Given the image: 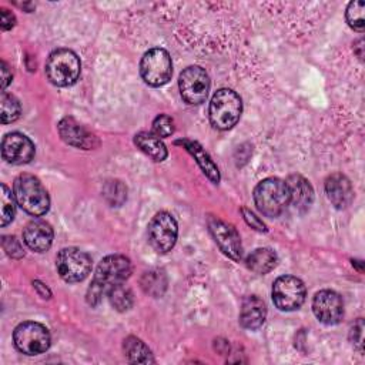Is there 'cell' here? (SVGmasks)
<instances>
[{
	"instance_id": "3957f363",
	"label": "cell",
	"mask_w": 365,
	"mask_h": 365,
	"mask_svg": "<svg viewBox=\"0 0 365 365\" xmlns=\"http://www.w3.org/2000/svg\"><path fill=\"white\" fill-rule=\"evenodd\" d=\"M254 202L262 215L278 217L289 204V191L285 181L269 177L258 182L254 190Z\"/></svg>"
},
{
	"instance_id": "4fadbf2b",
	"label": "cell",
	"mask_w": 365,
	"mask_h": 365,
	"mask_svg": "<svg viewBox=\"0 0 365 365\" xmlns=\"http://www.w3.org/2000/svg\"><path fill=\"white\" fill-rule=\"evenodd\" d=\"M312 311L319 322L325 325H335L344 317L342 298L335 291H319L312 299Z\"/></svg>"
},
{
	"instance_id": "f546056e",
	"label": "cell",
	"mask_w": 365,
	"mask_h": 365,
	"mask_svg": "<svg viewBox=\"0 0 365 365\" xmlns=\"http://www.w3.org/2000/svg\"><path fill=\"white\" fill-rule=\"evenodd\" d=\"M153 131L157 137L165 138L174 133V121L170 115L160 114L153 121Z\"/></svg>"
},
{
	"instance_id": "1f68e13d",
	"label": "cell",
	"mask_w": 365,
	"mask_h": 365,
	"mask_svg": "<svg viewBox=\"0 0 365 365\" xmlns=\"http://www.w3.org/2000/svg\"><path fill=\"white\" fill-rule=\"evenodd\" d=\"M241 212H242V215H244V220L247 221V224L248 225H251L252 228H255V230H258V231H265V225H264V222L254 214V212H251L250 210H247V208H242L241 210Z\"/></svg>"
},
{
	"instance_id": "603a6c76",
	"label": "cell",
	"mask_w": 365,
	"mask_h": 365,
	"mask_svg": "<svg viewBox=\"0 0 365 365\" xmlns=\"http://www.w3.org/2000/svg\"><path fill=\"white\" fill-rule=\"evenodd\" d=\"M124 354L133 364H150L154 362L150 348L137 336H128L124 339Z\"/></svg>"
},
{
	"instance_id": "5b68a950",
	"label": "cell",
	"mask_w": 365,
	"mask_h": 365,
	"mask_svg": "<svg viewBox=\"0 0 365 365\" xmlns=\"http://www.w3.org/2000/svg\"><path fill=\"white\" fill-rule=\"evenodd\" d=\"M80 58L68 48H57L51 51L46 61V76L58 87L74 84L80 76Z\"/></svg>"
},
{
	"instance_id": "e0dca14e",
	"label": "cell",
	"mask_w": 365,
	"mask_h": 365,
	"mask_svg": "<svg viewBox=\"0 0 365 365\" xmlns=\"http://www.w3.org/2000/svg\"><path fill=\"white\" fill-rule=\"evenodd\" d=\"M325 192L335 208H345L354 198V190L349 180L342 174H332L325 181Z\"/></svg>"
},
{
	"instance_id": "ba28073f",
	"label": "cell",
	"mask_w": 365,
	"mask_h": 365,
	"mask_svg": "<svg viewBox=\"0 0 365 365\" xmlns=\"http://www.w3.org/2000/svg\"><path fill=\"white\" fill-rule=\"evenodd\" d=\"M56 268L66 282H78L88 275L91 269V258L87 252L78 248H63L56 258Z\"/></svg>"
},
{
	"instance_id": "ac0fdd59",
	"label": "cell",
	"mask_w": 365,
	"mask_h": 365,
	"mask_svg": "<svg viewBox=\"0 0 365 365\" xmlns=\"http://www.w3.org/2000/svg\"><path fill=\"white\" fill-rule=\"evenodd\" d=\"M267 317V307L265 302L257 297L250 295L242 301L241 311H240V322L247 329H257L259 328Z\"/></svg>"
},
{
	"instance_id": "8992f818",
	"label": "cell",
	"mask_w": 365,
	"mask_h": 365,
	"mask_svg": "<svg viewBox=\"0 0 365 365\" xmlns=\"http://www.w3.org/2000/svg\"><path fill=\"white\" fill-rule=\"evenodd\" d=\"M140 74L143 80L153 87L168 83L173 74V63L168 51L160 47L145 51L140 61Z\"/></svg>"
},
{
	"instance_id": "44dd1931",
	"label": "cell",
	"mask_w": 365,
	"mask_h": 365,
	"mask_svg": "<svg viewBox=\"0 0 365 365\" xmlns=\"http://www.w3.org/2000/svg\"><path fill=\"white\" fill-rule=\"evenodd\" d=\"M134 144L145 153L148 157H151L154 161H164L167 158V148L160 137H157L154 133L141 131L134 135Z\"/></svg>"
},
{
	"instance_id": "4316f807",
	"label": "cell",
	"mask_w": 365,
	"mask_h": 365,
	"mask_svg": "<svg viewBox=\"0 0 365 365\" xmlns=\"http://www.w3.org/2000/svg\"><path fill=\"white\" fill-rule=\"evenodd\" d=\"M107 295H108L111 305L117 311H127L133 305V292L124 284L114 287Z\"/></svg>"
},
{
	"instance_id": "30bf717a",
	"label": "cell",
	"mask_w": 365,
	"mask_h": 365,
	"mask_svg": "<svg viewBox=\"0 0 365 365\" xmlns=\"http://www.w3.org/2000/svg\"><path fill=\"white\" fill-rule=\"evenodd\" d=\"M304 282L292 275L278 277L272 285V301L281 311H295L305 301Z\"/></svg>"
},
{
	"instance_id": "7402d4cb",
	"label": "cell",
	"mask_w": 365,
	"mask_h": 365,
	"mask_svg": "<svg viewBox=\"0 0 365 365\" xmlns=\"http://www.w3.org/2000/svg\"><path fill=\"white\" fill-rule=\"evenodd\" d=\"M277 254L271 248H257L245 259L247 267L255 274H267L277 265Z\"/></svg>"
},
{
	"instance_id": "4dcf8cb0",
	"label": "cell",
	"mask_w": 365,
	"mask_h": 365,
	"mask_svg": "<svg viewBox=\"0 0 365 365\" xmlns=\"http://www.w3.org/2000/svg\"><path fill=\"white\" fill-rule=\"evenodd\" d=\"M3 248L6 251V254L11 258H21L24 257V251L21 244L19 242V240L16 237L11 235H6L3 237Z\"/></svg>"
},
{
	"instance_id": "f1b7e54d",
	"label": "cell",
	"mask_w": 365,
	"mask_h": 365,
	"mask_svg": "<svg viewBox=\"0 0 365 365\" xmlns=\"http://www.w3.org/2000/svg\"><path fill=\"white\" fill-rule=\"evenodd\" d=\"M104 195L113 205H120L127 197V190L120 181H111L104 188Z\"/></svg>"
},
{
	"instance_id": "e575fe53",
	"label": "cell",
	"mask_w": 365,
	"mask_h": 365,
	"mask_svg": "<svg viewBox=\"0 0 365 365\" xmlns=\"http://www.w3.org/2000/svg\"><path fill=\"white\" fill-rule=\"evenodd\" d=\"M11 71H9V67L6 66V63H1V87L3 90L7 87V84L11 81Z\"/></svg>"
},
{
	"instance_id": "83f0119b",
	"label": "cell",
	"mask_w": 365,
	"mask_h": 365,
	"mask_svg": "<svg viewBox=\"0 0 365 365\" xmlns=\"http://www.w3.org/2000/svg\"><path fill=\"white\" fill-rule=\"evenodd\" d=\"M364 10H365L364 1H351L346 7V13H345L349 27L359 33L364 30V26H365Z\"/></svg>"
},
{
	"instance_id": "2e32d148",
	"label": "cell",
	"mask_w": 365,
	"mask_h": 365,
	"mask_svg": "<svg viewBox=\"0 0 365 365\" xmlns=\"http://www.w3.org/2000/svg\"><path fill=\"white\" fill-rule=\"evenodd\" d=\"M53 228L44 220H33L23 230L24 244L36 252H44L51 247Z\"/></svg>"
},
{
	"instance_id": "836d02e7",
	"label": "cell",
	"mask_w": 365,
	"mask_h": 365,
	"mask_svg": "<svg viewBox=\"0 0 365 365\" xmlns=\"http://www.w3.org/2000/svg\"><path fill=\"white\" fill-rule=\"evenodd\" d=\"M16 24V17L7 9H1V29L10 30Z\"/></svg>"
},
{
	"instance_id": "d6a6232c",
	"label": "cell",
	"mask_w": 365,
	"mask_h": 365,
	"mask_svg": "<svg viewBox=\"0 0 365 365\" xmlns=\"http://www.w3.org/2000/svg\"><path fill=\"white\" fill-rule=\"evenodd\" d=\"M362 329H364V322L359 318L356 324H354L352 329H351V335H352V344L358 346V349L362 352Z\"/></svg>"
},
{
	"instance_id": "d590c367",
	"label": "cell",
	"mask_w": 365,
	"mask_h": 365,
	"mask_svg": "<svg viewBox=\"0 0 365 365\" xmlns=\"http://www.w3.org/2000/svg\"><path fill=\"white\" fill-rule=\"evenodd\" d=\"M34 287L38 289V292H40V295L43 297V298H50V291L46 288V287H43L41 289H40V287H41V284L38 282V281H34Z\"/></svg>"
},
{
	"instance_id": "7c38bea8",
	"label": "cell",
	"mask_w": 365,
	"mask_h": 365,
	"mask_svg": "<svg viewBox=\"0 0 365 365\" xmlns=\"http://www.w3.org/2000/svg\"><path fill=\"white\" fill-rule=\"evenodd\" d=\"M207 224L212 238L215 240L221 251L234 261H240L242 257V245L237 230L231 224L217 217H210Z\"/></svg>"
},
{
	"instance_id": "6da1fadb",
	"label": "cell",
	"mask_w": 365,
	"mask_h": 365,
	"mask_svg": "<svg viewBox=\"0 0 365 365\" xmlns=\"http://www.w3.org/2000/svg\"><path fill=\"white\" fill-rule=\"evenodd\" d=\"M131 274V262L124 255H108L103 258L94 272L87 289V302L97 305L114 287L124 284Z\"/></svg>"
},
{
	"instance_id": "8fae6325",
	"label": "cell",
	"mask_w": 365,
	"mask_h": 365,
	"mask_svg": "<svg viewBox=\"0 0 365 365\" xmlns=\"http://www.w3.org/2000/svg\"><path fill=\"white\" fill-rule=\"evenodd\" d=\"M178 235V227L174 217L167 212L161 211L153 217L148 224V241L150 245L161 254L171 251L175 245Z\"/></svg>"
},
{
	"instance_id": "7a4b0ae2",
	"label": "cell",
	"mask_w": 365,
	"mask_h": 365,
	"mask_svg": "<svg viewBox=\"0 0 365 365\" xmlns=\"http://www.w3.org/2000/svg\"><path fill=\"white\" fill-rule=\"evenodd\" d=\"M13 194L17 205L33 217L44 215L50 208V198L46 188L31 174H20L14 180Z\"/></svg>"
},
{
	"instance_id": "d4e9b609",
	"label": "cell",
	"mask_w": 365,
	"mask_h": 365,
	"mask_svg": "<svg viewBox=\"0 0 365 365\" xmlns=\"http://www.w3.org/2000/svg\"><path fill=\"white\" fill-rule=\"evenodd\" d=\"M0 111H1V123L3 124H9L16 121L20 117L21 113V106L19 103V100L7 93H1L0 97Z\"/></svg>"
},
{
	"instance_id": "5bb4252c",
	"label": "cell",
	"mask_w": 365,
	"mask_h": 365,
	"mask_svg": "<svg viewBox=\"0 0 365 365\" xmlns=\"http://www.w3.org/2000/svg\"><path fill=\"white\" fill-rule=\"evenodd\" d=\"M1 155L10 164H27L34 157V144L21 133H9L1 141Z\"/></svg>"
},
{
	"instance_id": "d6986e66",
	"label": "cell",
	"mask_w": 365,
	"mask_h": 365,
	"mask_svg": "<svg viewBox=\"0 0 365 365\" xmlns=\"http://www.w3.org/2000/svg\"><path fill=\"white\" fill-rule=\"evenodd\" d=\"M289 191V202L299 211H307L314 201V190L311 184L301 175H289L285 181Z\"/></svg>"
},
{
	"instance_id": "277c9868",
	"label": "cell",
	"mask_w": 365,
	"mask_h": 365,
	"mask_svg": "<svg viewBox=\"0 0 365 365\" xmlns=\"http://www.w3.org/2000/svg\"><path fill=\"white\" fill-rule=\"evenodd\" d=\"M241 111V98L235 91L230 88H221L215 91L210 101V121L218 130L232 128L238 123Z\"/></svg>"
},
{
	"instance_id": "484cf974",
	"label": "cell",
	"mask_w": 365,
	"mask_h": 365,
	"mask_svg": "<svg viewBox=\"0 0 365 365\" xmlns=\"http://www.w3.org/2000/svg\"><path fill=\"white\" fill-rule=\"evenodd\" d=\"M0 201H1V215H0V225L6 227L9 222L13 221L14 214H16V198L14 194L9 190L6 184H1V194H0Z\"/></svg>"
},
{
	"instance_id": "ffe728a7",
	"label": "cell",
	"mask_w": 365,
	"mask_h": 365,
	"mask_svg": "<svg viewBox=\"0 0 365 365\" xmlns=\"http://www.w3.org/2000/svg\"><path fill=\"white\" fill-rule=\"evenodd\" d=\"M177 144L184 145V148L195 158L197 164L200 165V168L202 170V173L214 182L217 184L220 181V171L217 164L212 161V158L208 155V153L197 143V141H191V140H181L177 141Z\"/></svg>"
},
{
	"instance_id": "9c48e42d",
	"label": "cell",
	"mask_w": 365,
	"mask_h": 365,
	"mask_svg": "<svg viewBox=\"0 0 365 365\" xmlns=\"http://www.w3.org/2000/svg\"><path fill=\"white\" fill-rule=\"evenodd\" d=\"M178 88L185 103L192 106L201 104L205 101L210 91V77L200 66H190L181 71Z\"/></svg>"
},
{
	"instance_id": "cb8c5ba5",
	"label": "cell",
	"mask_w": 365,
	"mask_h": 365,
	"mask_svg": "<svg viewBox=\"0 0 365 365\" xmlns=\"http://www.w3.org/2000/svg\"><path fill=\"white\" fill-rule=\"evenodd\" d=\"M141 288L145 294L153 297H161L167 288V277L160 269H151L141 277Z\"/></svg>"
},
{
	"instance_id": "9a60e30c",
	"label": "cell",
	"mask_w": 365,
	"mask_h": 365,
	"mask_svg": "<svg viewBox=\"0 0 365 365\" xmlns=\"http://www.w3.org/2000/svg\"><path fill=\"white\" fill-rule=\"evenodd\" d=\"M58 133L60 137L70 145H74L77 148L91 150L98 145V140L93 133L86 130L81 124L74 121L73 118H63L58 123Z\"/></svg>"
},
{
	"instance_id": "52a82bcc",
	"label": "cell",
	"mask_w": 365,
	"mask_h": 365,
	"mask_svg": "<svg viewBox=\"0 0 365 365\" xmlns=\"http://www.w3.org/2000/svg\"><path fill=\"white\" fill-rule=\"evenodd\" d=\"M13 341L20 352L26 355H38L48 349L50 332L44 325L27 321L16 327L13 332Z\"/></svg>"
}]
</instances>
